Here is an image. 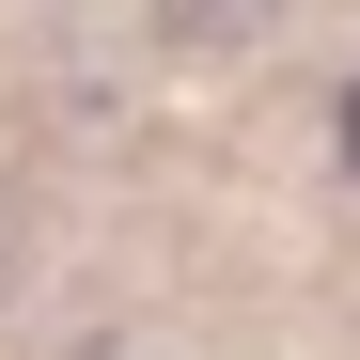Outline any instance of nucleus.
<instances>
[{
    "mask_svg": "<svg viewBox=\"0 0 360 360\" xmlns=\"http://www.w3.org/2000/svg\"><path fill=\"white\" fill-rule=\"evenodd\" d=\"M345 172H360V79H345Z\"/></svg>",
    "mask_w": 360,
    "mask_h": 360,
    "instance_id": "1",
    "label": "nucleus"
}]
</instances>
